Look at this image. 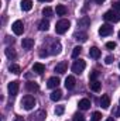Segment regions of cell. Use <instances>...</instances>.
<instances>
[{"label":"cell","mask_w":120,"mask_h":121,"mask_svg":"<svg viewBox=\"0 0 120 121\" xmlns=\"http://www.w3.org/2000/svg\"><path fill=\"white\" fill-rule=\"evenodd\" d=\"M72 121H85V116L82 113H76V114H74Z\"/></svg>","instance_id":"cell-31"},{"label":"cell","mask_w":120,"mask_h":121,"mask_svg":"<svg viewBox=\"0 0 120 121\" xmlns=\"http://www.w3.org/2000/svg\"><path fill=\"white\" fill-rule=\"evenodd\" d=\"M7 89H9V93H10L11 96H16V94L18 93V89H20V83H18L17 80H13V82L9 83Z\"/></svg>","instance_id":"cell-7"},{"label":"cell","mask_w":120,"mask_h":121,"mask_svg":"<svg viewBox=\"0 0 120 121\" xmlns=\"http://www.w3.org/2000/svg\"><path fill=\"white\" fill-rule=\"evenodd\" d=\"M21 106L24 107V110H31V108H34V106H35V99H34L32 96H30V94L24 96L23 100H21Z\"/></svg>","instance_id":"cell-3"},{"label":"cell","mask_w":120,"mask_h":121,"mask_svg":"<svg viewBox=\"0 0 120 121\" xmlns=\"http://www.w3.org/2000/svg\"><path fill=\"white\" fill-rule=\"evenodd\" d=\"M85 66H86V62H85L83 59L75 60V62H74V65H72V72H74V73H76V75H81V73L83 72Z\"/></svg>","instance_id":"cell-4"},{"label":"cell","mask_w":120,"mask_h":121,"mask_svg":"<svg viewBox=\"0 0 120 121\" xmlns=\"http://www.w3.org/2000/svg\"><path fill=\"white\" fill-rule=\"evenodd\" d=\"M21 45H23V48H26V49H31V48L34 47V39H32V38H24V39L21 41Z\"/></svg>","instance_id":"cell-17"},{"label":"cell","mask_w":120,"mask_h":121,"mask_svg":"<svg viewBox=\"0 0 120 121\" xmlns=\"http://www.w3.org/2000/svg\"><path fill=\"white\" fill-rule=\"evenodd\" d=\"M55 11H57V14H58V16H65L68 10H66V7H65L64 4H58V6H57V9H55Z\"/></svg>","instance_id":"cell-26"},{"label":"cell","mask_w":120,"mask_h":121,"mask_svg":"<svg viewBox=\"0 0 120 121\" xmlns=\"http://www.w3.org/2000/svg\"><path fill=\"white\" fill-rule=\"evenodd\" d=\"M61 49H62V47H61L60 42H54L52 47H51V54L52 55H58V54H61Z\"/></svg>","instance_id":"cell-23"},{"label":"cell","mask_w":120,"mask_h":121,"mask_svg":"<svg viewBox=\"0 0 120 121\" xmlns=\"http://www.w3.org/2000/svg\"><path fill=\"white\" fill-rule=\"evenodd\" d=\"M89 56L93 58V59H99V56H100V49L96 48V47H92L89 49Z\"/></svg>","instance_id":"cell-19"},{"label":"cell","mask_w":120,"mask_h":121,"mask_svg":"<svg viewBox=\"0 0 120 121\" xmlns=\"http://www.w3.org/2000/svg\"><path fill=\"white\" fill-rule=\"evenodd\" d=\"M106 121H115V118H113V117H109V118H107Z\"/></svg>","instance_id":"cell-40"},{"label":"cell","mask_w":120,"mask_h":121,"mask_svg":"<svg viewBox=\"0 0 120 121\" xmlns=\"http://www.w3.org/2000/svg\"><path fill=\"white\" fill-rule=\"evenodd\" d=\"M81 52H82V48L78 45V47H75L74 48V51H72V58H78L79 55H81Z\"/></svg>","instance_id":"cell-28"},{"label":"cell","mask_w":120,"mask_h":121,"mask_svg":"<svg viewBox=\"0 0 120 121\" xmlns=\"http://www.w3.org/2000/svg\"><path fill=\"white\" fill-rule=\"evenodd\" d=\"M103 18L110 23H119L120 21V13L117 10H109L103 14Z\"/></svg>","instance_id":"cell-2"},{"label":"cell","mask_w":120,"mask_h":121,"mask_svg":"<svg viewBox=\"0 0 120 121\" xmlns=\"http://www.w3.org/2000/svg\"><path fill=\"white\" fill-rule=\"evenodd\" d=\"M119 38H120V31H119Z\"/></svg>","instance_id":"cell-42"},{"label":"cell","mask_w":120,"mask_h":121,"mask_svg":"<svg viewBox=\"0 0 120 121\" xmlns=\"http://www.w3.org/2000/svg\"><path fill=\"white\" fill-rule=\"evenodd\" d=\"M26 89L27 91H30V93H34V91H38V85L35 83V82H27L26 83Z\"/></svg>","instance_id":"cell-18"},{"label":"cell","mask_w":120,"mask_h":121,"mask_svg":"<svg viewBox=\"0 0 120 121\" xmlns=\"http://www.w3.org/2000/svg\"><path fill=\"white\" fill-rule=\"evenodd\" d=\"M97 76H99V72H97V70H93V72L89 75V80H90V82H92V80H96V79H97Z\"/></svg>","instance_id":"cell-34"},{"label":"cell","mask_w":120,"mask_h":121,"mask_svg":"<svg viewBox=\"0 0 120 121\" xmlns=\"http://www.w3.org/2000/svg\"><path fill=\"white\" fill-rule=\"evenodd\" d=\"M61 97H62V91L60 89H55V90L51 93V96H50V99L52 100V101H58Z\"/></svg>","instance_id":"cell-22"},{"label":"cell","mask_w":120,"mask_h":121,"mask_svg":"<svg viewBox=\"0 0 120 121\" xmlns=\"http://www.w3.org/2000/svg\"><path fill=\"white\" fill-rule=\"evenodd\" d=\"M38 28L41 31H48V28H50V23H48V20H41L40 21V24H38Z\"/></svg>","instance_id":"cell-25"},{"label":"cell","mask_w":120,"mask_h":121,"mask_svg":"<svg viewBox=\"0 0 120 121\" xmlns=\"http://www.w3.org/2000/svg\"><path fill=\"white\" fill-rule=\"evenodd\" d=\"M113 60H115V59H113V56H112V55H109V56H106V58H105V63H106V65H110Z\"/></svg>","instance_id":"cell-36"},{"label":"cell","mask_w":120,"mask_h":121,"mask_svg":"<svg viewBox=\"0 0 120 121\" xmlns=\"http://www.w3.org/2000/svg\"><path fill=\"white\" fill-rule=\"evenodd\" d=\"M69 27H71L69 20L62 18V20H60V21L55 24V32H57V34H65L66 31L69 30Z\"/></svg>","instance_id":"cell-1"},{"label":"cell","mask_w":120,"mask_h":121,"mask_svg":"<svg viewBox=\"0 0 120 121\" xmlns=\"http://www.w3.org/2000/svg\"><path fill=\"white\" fill-rule=\"evenodd\" d=\"M52 13H54V11H52L51 7H44V9H42V14H44L45 17H51Z\"/></svg>","instance_id":"cell-29"},{"label":"cell","mask_w":120,"mask_h":121,"mask_svg":"<svg viewBox=\"0 0 120 121\" xmlns=\"http://www.w3.org/2000/svg\"><path fill=\"white\" fill-rule=\"evenodd\" d=\"M113 10H117V11H120V1L113 3Z\"/></svg>","instance_id":"cell-37"},{"label":"cell","mask_w":120,"mask_h":121,"mask_svg":"<svg viewBox=\"0 0 120 121\" xmlns=\"http://www.w3.org/2000/svg\"><path fill=\"white\" fill-rule=\"evenodd\" d=\"M78 26H79V27H85V28H88V27L90 26V18L88 17V16H83L82 18L78 20Z\"/></svg>","instance_id":"cell-13"},{"label":"cell","mask_w":120,"mask_h":121,"mask_svg":"<svg viewBox=\"0 0 120 121\" xmlns=\"http://www.w3.org/2000/svg\"><path fill=\"white\" fill-rule=\"evenodd\" d=\"M119 103H120V100H119Z\"/></svg>","instance_id":"cell-44"},{"label":"cell","mask_w":120,"mask_h":121,"mask_svg":"<svg viewBox=\"0 0 120 121\" xmlns=\"http://www.w3.org/2000/svg\"><path fill=\"white\" fill-rule=\"evenodd\" d=\"M79 108L81 110H89L90 108V101L88 99H82V100H79Z\"/></svg>","instance_id":"cell-21"},{"label":"cell","mask_w":120,"mask_h":121,"mask_svg":"<svg viewBox=\"0 0 120 121\" xmlns=\"http://www.w3.org/2000/svg\"><path fill=\"white\" fill-rule=\"evenodd\" d=\"M112 117H120V106H116L112 111Z\"/></svg>","instance_id":"cell-33"},{"label":"cell","mask_w":120,"mask_h":121,"mask_svg":"<svg viewBox=\"0 0 120 121\" xmlns=\"http://www.w3.org/2000/svg\"><path fill=\"white\" fill-rule=\"evenodd\" d=\"M100 120H102V114L99 111H95L90 117V121H100Z\"/></svg>","instance_id":"cell-30"},{"label":"cell","mask_w":120,"mask_h":121,"mask_svg":"<svg viewBox=\"0 0 120 121\" xmlns=\"http://www.w3.org/2000/svg\"><path fill=\"white\" fill-rule=\"evenodd\" d=\"M106 48H107V49H115V48H116V42H113V41L107 42V44H106Z\"/></svg>","instance_id":"cell-35"},{"label":"cell","mask_w":120,"mask_h":121,"mask_svg":"<svg viewBox=\"0 0 120 121\" xmlns=\"http://www.w3.org/2000/svg\"><path fill=\"white\" fill-rule=\"evenodd\" d=\"M14 121H26V120H24L23 117H20V116H18V117H16V120H14Z\"/></svg>","instance_id":"cell-38"},{"label":"cell","mask_w":120,"mask_h":121,"mask_svg":"<svg viewBox=\"0 0 120 121\" xmlns=\"http://www.w3.org/2000/svg\"><path fill=\"white\" fill-rule=\"evenodd\" d=\"M21 10L23 11H30L32 9V1L31 0H21Z\"/></svg>","instance_id":"cell-16"},{"label":"cell","mask_w":120,"mask_h":121,"mask_svg":"<svg viewBox=\"0 0 120 121\" xmlns=\"http://www.w3.org/2000/svg\"><path fill=\"white\" fill-rule=\"evenodd\" d=\"M66 69H68V63L66 62H60L57 66H55V72L58 73V75H62V73H65L66 72Z\"/></svg>","instance_id":"cell-11"},{"label":"cell","mask_w":120,"mask_h":121,"mask_svg":"<svg viewBox=\"0 0 120 121\" xmlns=\"http://www.w3.org/2000/svg\"><path fill=\"white\" fill-rule=\"evenodd\" d=\"M113 32V27L110 24H102L100 28H99V35L100 37H107Z\"/></svg>","instance_id":"cell-6"},{"label":"cell","mask_w":120,"mask_h":121,"mask_svg":"<svg viewBox=\"0 0 120 121\" xmlns=\"http://www.w3.org/2000/svg\"><path fill=\"white\" fill-rule=\"evenodd\" d=\"M119 69H120V63H119Z\"/></svg>","instance_id":"cell-43"},{"label":"cell","mask_w":120,"mask_h":121,"mask_svg":"<svg viewBox=\"0 0 120 121\" xmlns=\"http://www.w3.org/2000/svg\"><path fill=\"white\" fill-rule=\"evenodd\" d=\"M103 1H105V0H96V3H97V4H102Z\"/></svg>","instance_id":"cell-39"},{"label":"cell","mask_w":120,"mask_h":121,"mask_svg":"<svg viewBox=\"0 0 120 121\" xmlns=\"http://www.w3.org/2000/svg\"><path fill=\"white\" fill-rule=\"evenodd\" d=\"M11 30H13V32H14L16 35H21L23 31H24V24H23V21H20V20L14 21L13 26H11Z\"/></svg>","instance_id":"cell-5"},{"label":"cell","mask_w":120,"mask_h":121,"mask_svg":"<svg viewBox=\"0 0 120 121\" xmlns=\"http://www.w3.org/2000/svg\"><path fill=\"white\" fill-rule=\"evenodd\" d=\"M45 117H47V113L44 110H38L37 113H34L31 116V121H44Z\"/></svg>","instance_id":"cell-8"},{"label":"cell","mask_w":120,"mask_h":121,"mask_svg":"<svg viewBox=\"0 0 120 121\" xmlns=\"http://www.w3.org/2000/svg\"><path fill=\"white\" fill-rule=\"evenodd\" d=\"M89 87H90V90L92 91H100V89H102V83L99 82V80H92L89 83Z\"/></svg>","instance_id":"cell-15"},{"label":"cell","mask_w":120,"mask_h":121,"mask_svg":"<svg viewBox=\"0 0 120 121\" xmlns=\"http://www.w3.org/2000/svg\"><path fill=\"white\" fill-rule=\"evenodd\" d=\"M38 1H47V3H50V1H52V0H38Z\"/></svg>","instance_id":"cell-41"},{"label":"cell","mask_w":120,"mask_h":121,"mask_svg":"<svg viewBox=\"0 0 120 121\" xmlns=\"http://www.w3.org/2000/svg\"><path fill=\"white\" fill-rule=\"evenodd\" d=\"M64 111H65V107H64V106H57V107H55V114H57V116H62Z\"/></svg>","instance_id":"cell-32"},{"label":"cell","mask_w":120,"mask_h":121,"mask_svg":"<svg viewBox=\"0 0 120 121\" xmlns=\"http://www.w3.org/2000/svg\"><path fill=\"white\" fill-rule=\"evenodd\" d=\"M100 106H102V108H109V106H110V97H109L107 94L102 96V99H100Z\"/></svg>","instance_id":"cell-20"},{"label":"cell","mask_w":120,"mask_h":121,"mask_svg":"<svg viewBox=\"0 0 120 121\" xmlns=\"http://www.w3.org/2000/svg\"><path fill=\"white\" fill-rule=\"evenodd\" d=\"M75 83H76V80H75L74 76H68V78L65 79V87H66L68 90L74 89V87H75Z\"/></svg>","instance_id":"cell-12"},{"label":"cell","mask_w":120,"mask_h":121,"mask_svg":"<svg viewBox=\"0 0 120 121\" xmlns=\"http://www.w3.org/2000/svg\"><path fill=\"white\" fill-rule=\"evenodd\" d=\"M32 70H34L35 73H38V75H42V73L45 72V65H42L41 62H35V63L32 65Z\"/></svg>","instance_id":"cell-10"},{"label":"cell","mask_w":120,"mask_h":121,"mask_svg":"<svg viewBox=\"0 0 120 121\" xmlns=\"http://www.w3.org/2000/svg\"><path fill=\"white\" fill-rule=\"evenodd\" d=\"M9 70H10L11 73H14V75H18V73L21 72V69H20V66H18V65H16V63H13V65H10V66H9Z\"/></svg>","instance_id":"cell-27"},{"label":"cell","mask_w":120,"mask_h":121,"mask_svg":"<svg viewBox=\"0 0 120 121\" xmlns=\"http://www.w3.org/2000/svg\"><path fill=\"white\" fill-rule=\"evenodd\" d=\"M60 83H61L60 78H57V76H52V78H50V79H48V83H47V86H48L50 89H58Z\"/></svg>","instance_id":"cell-9"},{"label":"cell","mask_w":120,"mask_h":121,"mask_svg":"<svg viewBox=\"0 0 120 121\" xmlns=\"http://www.w3.org/2000/svg\"><path fill=\"white\" fill-rule=\"evenodd\" d=\"M74 38H75L78 42H86V39H88V34L83 32V31H81V32H76V34L74 35Z\"/></svg>","instance_id":"cell-14"},{"label":"cell","mask_w":120,"mask_h":121,"mask_svg":"<svg viewBox=\"0 0 120 121\" xmlns=\"http://www.w3.org/2000/svg\"><path fill=\"white\" fill-rule=\"evenodd\" d=\"M4 54H6V56H7L9 59H13V60H14L16 58H17V54H16L11 48H6V49H4Z\"/></svg>","instance_id":"cell-24"}]
</instances>
